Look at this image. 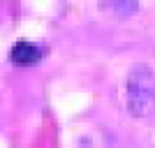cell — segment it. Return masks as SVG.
<instances>
[{
  "label": "cell",
  "instance_id": "cell-2",
  "mask_svg": "<svg viewBox=\"0 0 155 148\" xmlns=\"http://www.w3.org/2000/svg\"><path fill=\"white\" fill-rule=\"evenodd\" d=\"M12 63L14 65H32V63H37L39 60V49L35 44H30V42H16L12 49Z\"/></svg>",
  "mask_w": 155,
  "mask_h": 148
},
{
  "label": "cell",
  "instance_id": "cell-1",
  "mask_svg": "<svg viewBox=\"0 0 155 148\" xmlns=\"http://www.w3.org/2000/svg\"><path fill=\"white\" fill-rule=\"evenodd\" d=\"M127 109L139 118L155 111V74L146 65L132 67L127 77Z\"/></svg>",
  "mask_w": 155,
  "mask_h": 148
},
{
  "label": "cell",
  "instance_id": "cell-3",
  "mask_svg": "<svg viewBox=\"0 0 155 148\" xmlns=\"http://www.w3.org/2000/svg\"><path fill=\"white\" fill-rule=\"evenodd\" d=\"M111 9L118 14V16H130V14L137 12L139 7V0H109Z\"/></svg>",
  "mask_w": 155,
  "mask_h": 148
}]
</instances>
